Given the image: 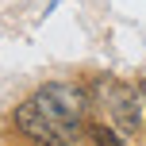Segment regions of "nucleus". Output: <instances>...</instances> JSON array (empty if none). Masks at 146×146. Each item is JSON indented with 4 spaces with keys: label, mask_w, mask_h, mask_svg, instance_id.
Wrapping results in <instances>:
<instances>
[{
    "label": "nucleus",
    "mask_w": 146,
    "mask_h": 146,
    "mask_svg": "<svg viewBox=\"0 0 146 146\" xmlns=\"http://www.w3.org/2000/svg\"><path fill=\"white\" fill-rule=\"evenodd\" d=\"M31 104H35V108L42 111V115L50 119L62 135H69V139L77 142L81 119H85V111H88V92H85V88L50 81V85H42L35 96H31Z\"/></svg>",
    "instance_id": "obj_1"
},
{
    "label": "nucleus",
    "mask_w": 146,
    "mask_h": 146,
    "mask_svg": "<svg viewBox=\"0 0 146 146\" xmlns=\"http://www.w3.org/2000/svg\"><path fill=\"white\" fill-rule=\"evenodd\" d=\"M96 92H100L104 108H108V119L115 123V131L123 139H139L146 131V100H142V88L127 85V81L115 77H100L96 81Z\"/></svg>",
    "instance_id": "obj_2"
},
{
    "label": "nucleus",
    "mask_w": 146,
    "mask_h": 146,
    "mask_svg": "<svg viewBox=\"0 0 146 146\" xmlns=\"http://www.w3.org/2000/svg\"><path fill=\"white\" fill-rule=\"evenodd\" d=\"M15 127H19V135H27L35 146H73V139H69V135H62L31 100L15 108Z\"/></svg>",
    "instance_id": "obj_3"
},
{
    "label": "nucleus",
    "mask_w": 146,
    "mask_h": 146,
    "mask_svg": "<svg viewBox=\"0 0 146 146\" xmlns=\"http://www.w3.org/2000/svg\"><path fill=\"white\" fill-rule=\"evenodd\" d=\"M88 135H92L96 146H127L123 135H119V131H108L104 123H92V127H88Z\"/></svg>",
    "instance_id": "obj_4"
},
{
    "label": "nucleus",
    "mask_w": 146,
    "mask_h": 146,
    "mask_svg": "<svg viewBox=\"0 0 146 146\" xmlns=\"http://www.w3.org/2000/svg\"><path fill=\"white\" fill-rule=\"evenodd\" d=\"M142 100H146V85H142Z\"/></svg>",
    "instance_id": "obj_5"
}]
</instances>
